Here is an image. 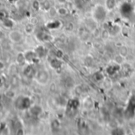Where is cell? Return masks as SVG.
Listing matches in <instances>:
<instances>
[{"mask_svg":"<svg viewBox=\"0 0 135 135\" xmlns=\"http://www.w3.org/2000/svg\"><path fill=\"white\" fill-rule=\"evenodd\" d=\"M107 15L106 8L101 5H98L93 10V18L97 21H102L105 19Z\"/></svg>","mask_w":135,"mask_h":135,"instance_id":"1","label":"cell"},{"mask_svg":"<svg viewBox=\"0 0 135 135\" xmlns=\"http://www.w3.org/2000/svg\"><path fill=\"white\" fill-rule=\"evenodd\" d=\"M9 37H10L11 40H13V41H14V42H18V41H20V40H21L22 35H21L20 32H17V31H14V32H10Z\"/></svg>","mask_w":135,"mask_h":135,"instance_id":"2","label":"cell"},{"mask_svg":"<svg viewBox=\"0 0 135 135\" xmlns=\"http://www.w3.org/2000/svg\"><path fill=\"white\" fill-rule=\"evenodd\" d=\"M116 0H106L105 1V8L108 10H112L116 6Z\"/></svg>","mask_w":135,"mask_h":135,"instance_id":"3","label":"cell"},{"mask_svg":"<svg viewBox=\"0 0 135 135\" xmlns=\"http://www.w3.org/2000/svg\"><path fill=\"white\" fill-rule=\"evenodd\" d=\"M58 13L60 14V15H66L67 13V9L64 7H61L58 9Z\"/></svg>","mask_w":135,"mask_h":135,"instance_id":"4","label":"cell"},{"mask_svg":"<svg viewBox=\"0 0 135 135\" xmlns=\"http://www.w3.org/2000/svg\"><path fill=\"white\" fill-rule=\"evenodd\" d=\"M59 1L60 2H66V0H59Z\"/></svg>","mask_w":135,"mask_h":135,"instance_id":"5","label":"cell"},{"mask_svg":"<svg viewBox=\"0 0 135 135\" xmlns=\"http://www.w3.org/2000/svg\"><path fill=\"white\" fill-rule=\"evenodd\" d=\"M119 1H121L122 2V1H124V0H119Z\"/></svg>","mask_w":135,"mask_h":135,"instance_id":"6","label":"cell"}]
</instances>
